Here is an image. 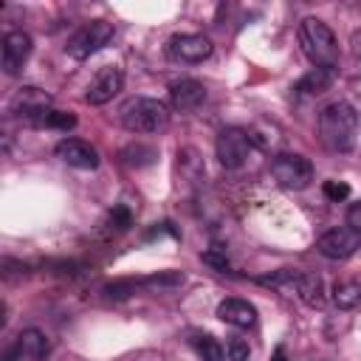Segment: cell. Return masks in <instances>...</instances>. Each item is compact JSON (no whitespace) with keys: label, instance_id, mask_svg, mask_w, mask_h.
Here are the masks:
<instances>
[{"label":"cell","instance_id":"9a60e30c","mask_svg":"<svg viewBox=\"0 0 361 361\" xmlns=\"http://www.w3.org/2000/svg\"><path fill=\"white\" fill-rule=\"evenodd\" d=\"M336 82V68H310L299 82H296V93L299 96H322L324 90H330Z\"/></svg>","mask_w":361,"mask_h":361},{"label":"cell","instance_id":"5b68a950","mask_svg":"<svg viewBox=\"0 0 361 361\" xmlns=\"http://www.w3.org/2000/svg\"><path fill=\"white\" fill-rule=\"evenodd\" d=\"M113 34H116V28H113V23H107V20H93V23H87V25H82L71 39H68V45H65V51H68V56H73V59H90L93 54H99L110 39H113Z\"/></svg>","mask_w":361,"mask_h":361},{"label":"cell","instance_id":"83f0119b","mask_svg":"<svg viewBox=\"0 0 361 361\" xmlns=\"http://www.w3.org/2000/svg\"><path fill=\"white\" fill-rule=\"evenodd\" d=\"M347 226L355 228V231H361V200L347 209Z\"/></svg>","mask_w":361,"mask_h":361},{"label":"cell","instance_id":"277c9868","mask_svg":"<svg viewBox=\"0 0 361 361\" xmlns=\"http://www.w3.org/2000/svg\"><path fill=\"white\" fill-rule=\"evenodd\" d=\"M271 175L279 180V186L285 189H307L313 180V164L299 155V152H276L271 158Z\"/></svg>","mask_w":361,"mask_h":361},{"label":"cell","instance_id":"3957f363","mask_svg":"<svg viewBox=\"0 0 361 361\" xmlns=\"http://www.w3.org/2000/svg\"><path fill=\"white\" fill-rule=\"evenodd\" d=\"M169 124V110L164 102L149 99V96H135L124 102L121 107V127L135 135H152L161 133Z\"/></svg>","mask_w":361,"mask_h":361},{"label":"cell","instance_id":"f546056e","mask_svg":"<svg viewBox=\"0 0 361 361\" xmlns=\"http://www.w3.org/2000/svg\"><path fill=\"white\" fill-rule=\"evenodd\" d=\"M274 361H285V350H282V347L276 350V355H274Z\"/></svg>","mask_w":361,"mask_h":361},{"label":"cell","instance_id":"f1b7e54d","mask_svg":"<svg viewBox=\"0 0 361 361\" xmlns=\"http://www.w3.org/2000/svg\"><path fill=\"white\" fill-rule=\"evenodd\" d=\"M350 54L355 62H361V28L353 31V37H350Z\"/></svg>","mask_w":361,"mask_h":361},{"label":"cell","instance_id":"4fadbf2b","mask_svg":"<svg viewBox=\"0 0 361 361\" xmlns=\"http://www.w3.org/2000/svg\"><path fill=\"white\" fill-rule=\"evenodd\" d=\"M203 99H206V87H203V82H197V79H178V82H172V87H169V102H172V107H175L178 113L197 110V107L203 104Z\"/></svg>","mask_w":361,"mask_h":361},{"label":"cell","instance_id":"7402d4cb","mask_svg":"<svg viewBox=\"0 0 361 361\" xmlns=\"http://www.w3.org/2000/svg\"><path fill=\"white\" fill-rule=\"evenodd\" d=\"M130 293H135V282L133 279H116L110 285H104V296L118 302V299H127Z\"/></svg>","mask_w":361,"mask_h":361},{"label":"cell","instance_id":"d6986e66","mask_svg":"<svg viewBox=\"0 0 361 361\" xmlns=\"http://www.w3.org/2000/svg\"><path fill=\"white\" fill-rule=\"evenodd\" d=\"M192 347L197 350L200 361H223L226 358V353H223V347H220V341L214 336H195Z\"/></svg>","mask_w":361,"mask_h":361},{"label":"cell","instance_id":"d4e9b609","mask_svg":"<svg viewBox=\"0 0 361 361\" xmlns=\"http://www.w3.org/2000/svg\"><path fill=\"white\" fill-rule=\"evenodd\" d=\"M144 285H180L183 282V274L180 271H164V274H152V276H147V279H141Z\"/></svg>","mask_w":361,"mask_h":361},{"label":"cell","instance_id":"5bb4252c","mask_svg":"<svg viewBox=\"0 0 361 361\" xmlns=\"http://www.w3.org/2000/svg\"><path fill=\"white\" fill-rule=\"evenodd\" d=\"M217 319L220 322H226V324H231V327H251L254 322H257V307L248 302V299H223L220 305H217Z\"/></svg>","mask_w":361,"mask_h":361},{"label":"cell","instance_id":"6da1fadb","mask_svg":"<svg viewBox=\"0 0 361 361\" xmlns=\"http://www.w3.org/2000/svg\"><path fill=\"white\" fill-rule=\"evenodd\" d=\"M316 127H319V141L330 152H347L355 144L358 113L347 102H330L327 107H322Z\"/></svg>","mask_w":361,"mask_h":361},{"label":"cell","instance_id":"9c48e42d","mask_svg":"<svg viewBox=\"0 0 361 361\" xmlns=\"http://www.w3.org/2000/svg\"><path fill=\"white\" fill-rule=\"evenodd\" d=\"M212 51H214V45H212V39L203 37V34H178V37H172L169 45H166L169 59L183 62V65H197V62L209 59Z\"/></svg>","mask_w":361,"mask_h":361},{"label":"cell","instance_id":"44dd1931","mask_svg":"<svg viewBox=\"0 0 361 361\" xmlns=\"http://www.w3.org/2000/svg\"><path fill=\"white\" fill-rule=\"evenodd\" d=\"M42 124L45 127H51V130H71V127H76V116L73 113H65V110H51L45 118H42Z\"/></svg>","mask_w":361,"mask_h":361},{"label":"cell","instance_id":"4316f807","mask_svg":"<svg viewBox=\"0 0 361 361\" xmlns=\"http://www.w3.org/2000/svg\"><path fill=\"white\" fill-rule=\"evenodd\" d=\"M200 259H203L206 265H212V268H217V271H223V274L228 271V259H226V257H220V254H214V251H206V254H203Z\"/></svg>","mask_w":361,"mask_h":361},{"label":"cell","instance_id":"484cf974","mask_svg":"<svg viewBox=\"0 0 361 361\" xmlns=\"http://www.w3.org/2000/svg\"><path fill=\"white\" fill-rule=\"evenodd\" d=\"M226 355H228V361H248V341H243V338H228V344H226Z\"/></svg>","mask_w":361,"mask_h":361},{"label":"cell","instance_id":"8992f818","mask_svg":"<svg viewBox=\"0 0 361 361\" xmlns=\"http://www.w3.org/2000/svg\"><path fill=\"white\" fill-rule=\"evenodd\" d=\"M251 135L240 127H226L217 133V141H214V152H217V161L226 166V169H240L248 155H251Z\"/></svg>","mask_w":361,"mask_h":361},{"label":"cell","instance_id":"603a6c76","mask_svg":"<svg viewBox=\"0 0 361 361\" xmlns=\"http://www.w3.org/2000/svg\"><path fill=\"white\" fill-rule=\"evenodd\" d=\"M133 223V217H130V209H124V206H116L110 214H107V226H110V231H127V226Z\"/></svg>","mask_w":361,"mask_h":361},{"label":"cell","instance_id":"52a82bcc","mask_svg":"<svg viewBox=\"0 0 361 361\" xmlns=\"http://www.w3.org/2000/svg\"><path fill=\"white\" fill-rule=\"evenodd\" d=\"M316 248L327 259H347L361 248V231H355L350 226H336L316 240Z\"/></svg>","mask_w":361,"mask_h":361},{"label":"cell","instance_id":"30bf717a","mask_svg":"<svg viewBox=\"0 0 361 361\" xmlns=\"http://www.w3.org/2000/svg\"><path fill=\"white\" fill-rule=\"evenodd\" d=\"M28 56H31V37L25 31H8L3 37V51H0L6 76H17L20 68L28 62Z\"/></svg>","mask_w":361,"mask_h":361},{"label":"cell","instance_id":"7a4b0ae2","mask_svg":"<svg viewBox=\"0 0 361 361\" xmlns=\"http://www.w3.org/2000/svg\"><path fill=\"white\" fill-rule=\"evenodd\" d=\"M299 45L302 54L313 62V68H336L338 62V42L330 25L319 17H305L299 23Z\"/></svg>","mask_w":361,"mask_h":361},{"label":"cell","instance_id":"ac0fdd59","mask_svg":"<svg viewBox=\"0 0 361 361\" xmlns=\"http://www.w3.org/2000/svg\"><path fill=\"white\" fill-rule=\"evenodd\" d=\"M333 302L338 310H355L361 305V282L355 279H341L333 288Z\"/></svg>","mask_w":361,"mask_h":361},{"label":"cell","instance_id":"7c38bea8","mask_svg":"<svg viewBox=\"0 0 361 361\" xmlns=\"http://www.w3.org/2000/svg\"><path fill=\"white\" fill-rule=\"evenodd\" d=\"M54 152L59 161H65L68 166H76V169H96L99 166V152L82 138H62L54 147Z\"/></svg>","mask_w":361,"mask_h":361},{"label":"cell","instance_id":"ba28073f","mask_svg":"<svg viewBox=\"0 0 361 361\" xmlns=\"http://www.w3.org/2000/svg\"><path fill=\"white\" fill-rule=\"evenodd\" d=\"M11 113L17 118H25V121H37L42 124V118L51 113V93H45L42 87H34V85H25L14 93L11 99Z\"/></svg>","mask_w":361,"mask_h":361},{"label":"cell","instance_id":"8fae6325","mask_svg":"<svg viewBox=\"0 0 361 361\" xmlns=\"http://www.w3.org/2000/svg\"><path fill=\"white\" fill-rule=\"evenodd\" d=\"M124 87V73L118 71V68H113V65H107V68H102L96 76H93V82L87 85V93H85V99L90 102V104H107L113 96H118V90Z\"/></svg>","mask_w":361,"mask_h":361},{"label":"cell","instance_id":"e0dca14e","mask_svg":"<svg viewBox=\"0 0 361 361\" xmlns=\"http://www.w3.org/2000/svg\"><path fill=\"white\" fill-rule=\"evenodd\" d=\"M293 290H296V296H299L305 305H310V307H319V305L324 302V285H322V276H319V274L296 271Z\"/></svg>","mask_w":361,"mask_h":361},{"label":"cell","instance_id":"2e32d148","mask_svg":"<svg viewBox=\"0 0 361 361\" xmlns=\"http://www.w3.org/2000/svg\"><path fill=\"white\" fill-rule=\"evenodd\" d=\"M14 350H17V355H25V358H31V361H42V358L51 353V344H48V338H45L42 330L28 327V330H23V333L17 336Z\"/></svg>","mask_w":361,"mask_h":361},{"label":"cell","instance_id":"ffe728a7","mask_svg":"<svg viewBox=\"0 0 361 361\" xmlns=\"http://www.w3.org/2000/svg\"><path fill=\"white\" fill-rule=\"evenodd\" d=\"M121 158H124L127 166H147L155 158V147H149V144H130V147L121 149Z\"/></svg>","mask_w":361,"mask_h":361},{"label":"cell","instance_id":"cb8c5ba5","mask_svg":"<svg viewBox=\"0 0 361 361\" xmlns=\"http://www.w3.org/2000/svg\"><path fill=\"white\" fill-rule=\"evenodd\" d=\"M322 192H324V197H330V200H344V197H350V186L347 183H341V180H324L322 183Z\"/></svg>","mask_w":361,"mask_h":361}]
</instances>
